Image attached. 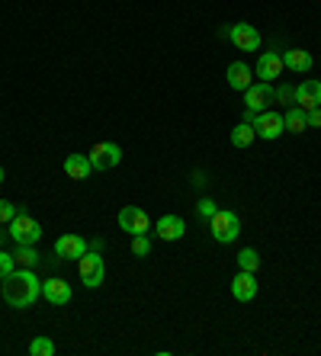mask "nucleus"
I'll list each match as a JSON object with an SVG mask.
<instances>
[{
    "mask_svg": "<svg viewBox=\"0 0 321 356\" xmlns=\"http://www.w3.org/2000/svg\"><path fill=\"white\" fill-rule=\"evenodd\" d=\"M0 282H3V298H7L10 308H29L42 296V282L36 280V273L29 266L13 270L7 280H0Z\"/></svg>",
    "mask_w": 321,
    "mask_h": 356,
    "instance_id": "nucleus-1",
    "label": "nucleus"
},
{
    "mask_svg": "<svg viewBox=\"0 0 321 356\" xmlns=\"http://www.w3.org/2000/svg\"><path fill=\"white\" fill-rule=\"evenodd\" d=\"M209 228H212V238L219 244H231V241L241 234V218L238 212H231V209H219L212 218H209Z\"/></svg>",
    "mask_w": 321,
    "mask_h": 356,
    "instance_id": "nucleus-2",
    "label": "nucleus"
},
{
    "mask_svg": "<svg viewBox=\"0 0 321 356\" xmlns=\"http://www.w3.org/2000/svg\"><path fill=\"white\" fill-rule=\"evenodd\" d=\"M77 273H81V280H84L87 289L103 286V280H107V264H103V257H100V250H87V254L77 260Z\"/></svg>",
    "mask_w": 321,
    "mask_h": 356,
    "instance_id": "nucleus-3",
    "label": "nucleus"
},
{
    "mask_svg": "<svg viewBox=\"0 0 321 356\" xmlns=\"http://www.w3.org/2000/svg\"><path fill=\"white\" fill-rule=\"evenodd\" d=\"M91 164L93 170H100V174H107V170H113V167H119V161H123V148L116 145V141H100V145H93L91 148Z\"/></svg>",
    "mask_w": 321,
    "mask_h": 356,
    "instance_id": "nucleus-4",
    "label": "nucleus"
},
{
    "mask_svg": "<svg viewBox=\"0 0 321 356\" xmlns=\"http://www.w3.org/2000/svg\"><path fill=\"white\" fill-rule=\"evenodd\" d=\"M251 125H254L257 138H264V141L280 138V135L286 132V125H283V113H276V109H264V113H257Z\"/></svg>",
    "mask_w": 321,
    "mask_h": 356,
    "instance_id": "nucleus-5",
    "label": "nucleus"
},
{
    "mask_svg": "<svg viewBox=\"0 0 321 356\" xmlns=\"http://www.w3.org/2000/svg\"><path fill=\"white\" fill-rule=\"evenodd\" d=\"M7 234L17 241V244H36V241L42 238V225L36 222L33 216H19L17 212V218L7 225Z\"/></svg>",
    "mask_w": 321,
    "mask_h": 356,
    "instance_id": "nucleus-6",
    "label": "nucleus"
},
{
    "mask_svg": "<svg viewBox=\"0 0 321 356\" xmlns=\"http://www.w3.org/2000/svg\"><path fill=\"white\" fill-rule=\"evenodd\" d=\"M270 103H276V90H273V83L257 81V83H251V87L244 90V106L251 109V113H264V109H270Z\"/></svg>",
    "mask_w": 321,
    "mask_h": 356,
    "instance_id": "nucleus-7",
    "label": "nucleus"
},
{
    "mask_svg": "<svg viewBox=\"0 0 321 356\" xmlns=\"http://www.w3.org/2000/svg\"><path fill=\"white\" fill-rule=\"evenodd\" d=\"M119 228L123 232H129L135 238V234H148L151 232V218L145 209L139 206H123L119 209Z\"/></svg>",
    "mask_w": 321,
    "mask_h": 356,
    "instance_id": "nucleus-8",
    "label": "nucleus"
},
{
    "mask_svg": "<svg viewBox=\"0 0 321 356\" xmlns=\"http://www.w3.org/2000/svg\"><path fill=\"white\" fill-rule=\"evenodd\" d=\"M228 39L238 45V51H257L260 45H264L260 33H257L251 23H235V26L228 29Z\"/></svg>",
    "mask_w": 321,
    "mask_h": 356,
    "instance_id": "nucleus-9",
    "label": "nucleus"
},
{
    "mask_svg": "<svg viewBox=\"0 0 321 356\" xmlns=\"http://www.w3.org/2000/svg\"><path fill=\"white\" fill-rule=\"evenodd\" d=\"M55 254H58V260H81L87 254V241L81 234H61L55 241Z\"/></svg>",
    "mask_w": 321,
    "mask_h": 356,
    "instance_id": "nucleus-10",
    "label": "nucleus"
},
{
    "mask_svg": "<svg viewBox=\"0 0 321 356\" xmlns=\"http://www.w3.org/2000/svg\"><path fill=\"white\" fill-rule=\"evenodd\" d=\"M283 55L280 51H264L260 58H257V67H254V74L260 77V81H267V83H273L276 77L283 74Z\"/></svg>",
    "mask_w": 321,
    "mask_h": 356,
    "instance_id": "nucleus-11",
    "label": "nucleus"
},
{
    "mask_svg": "<svg viewBox=\"0 0 321 356\" xmlns=\"http://www.w3.org/2000/svg\"><path fill=\"white\" fill-rule=\"evenodd\" d=\"M42 298H45L49 305H68V302H71V286H68L61 276L45 280L42 282Z\"/></svg>",
    "mask_w": 321,
    "mask_h": 356,
    "instance_id": "nucleus-12",
    "label": "nucleus"
},
{
    "mask_svg": "<svg viewBox=\"0 0 321 356\" xmlns=\"http://www.w3.org/2000/svg\"><path fill=\"white\" fill-rule=\"evenodd\" d=\"M155 234L161 241H180L187 234V225H183L180 216H161L155 222Z\"/></svg>",
    "mask_w": 321,
    "mask_h": 356,
    "instance_id": "nucleus-13",
    "label": "nucleus"
},
{
    "mask_svg": "<svg viewBox=\"0 0 321 356\" xmlns=\"http://www.w3.org/2000/svg\"><path fill=\"white\" fill-rule=\"evenodd\" d=\"M296 106H302V109H315V106H321V81H302L296 87Z\"/></svg>",
    "mask_w": 321,
    "mask_h": 356,
    "instance_id": "nucleus-14",
    "label": "nucleus"
},
{
    "mask_svg": "<svg viewBox=\"0 0 321 356\" xmlns=\"http://www.w3.org/2000/svg\"><path fill=\"white\" fill-rule=\"evenodd\" d=\"M225 77H228V87L231 90H241L244 93L251 83H254V71L244 65V61H231L228 71H225Z\"/></svg>",
    "mask_w": 321,
    "mask_h": 356,
    "instance_id": "nucleus-15",
    "label": "nucleus"
},
{
    "mask_svg": "<svg viewBox=\"0 0 321 356\" xmlns=\"http://www.w3.org/2000/svg\"><path fill=\"white\" fill-rule=\"evenodd\" d=\"M283 65L289 71H296V74H308L315 67V58H312V51H305V49H289V51H283Z\"/></svg>",
    "mask_w": 321,
    "mask_h": 356,
    "instance_id": "nucleus-16",
    "label": "nucleus"
},
{
    "mask_svg": "<svg viewBox=\"0 0 321 356\" xmlns=\"http://www.w3.org/2000/svg\"><path fill=\"white\" fill-rule=\"evenodd\" d=\"M231 296L238 298V302H251V298L257 296V280H254V273L241 270V273L231 280Z\"/></svg>",
    "mask_w": 321,
    "mask_h": 356,
    "instance_id": "nucleus-17",
    "label": "nucleus"
},
{
    "mask_svg": "<svg viewBox=\"0 0 321 356\" xmlns=\"http://www.w3.org/2000/svg\"><path fill=\"white\" fill-rule=\"evenodd\" d=\"M65 174L71 177V180H87V177L93 174V164L87 154H68L65 158Z\"/></svg>",
    "mask_w": 321,
    "mask_h": 356,
    "instance_id": "nucleus-18",
    "label": "nucleus"
},
{
    "mask_svg": "<svg viewBox=\"0 0 321 356\" xmlns=\"http://www.w3.org/2000/svg\"><path fill=\"white\" fill-rule=\"evenodd\" d=\"M254 138H257V132H254V125L251 122H238L235 129H231V145H235V148H251Z\"/></svg>",
    "mask_w": 321,
    "mask_h": 356,
    "instance_id": "nucleus-19",
    "label": "nucleus"
},
{
    "mask_svg": "<svg viewBox=\"0 0 321 356\" xmlns=\"http://www.w3.org/2000/svg\"><path fill=\"white\" fill-rule=\"evenodd\" d=\"M283 125H286V132H292V135L305 132V129H308V125H305V109L302 106H289L286 113H283Z\"/></svg>",
    "mask_w": 321,
    "mask_h": 356,
    "instance_id": "nucleus-20",
    "label": "nucleus"
},
{
    "mask_svg": "<svg viewBox=\"0 0 321 356\" xmlns=\"http://www.w3.org/2000/svg\"><path fill=\"white\" fill-rule=\"evenodd\" d=\"M13 257H17L19 266H29V270H36V264H39V254H36L33 244H17Z\"/></svg>",
    "mask_w": 321,
    "mask_h": 356,
    "instance_id": "nucleus-21",
    "label": "nucleus"
},
{
    "mask_svg": "<svg viewBox=\"0 0 321 356\" xmlns=\"http://www.w3.org/2000/svg\"><path fill=\"white\" fill-rule=\"evenodd\" d=\"M238 270H247V273H257L260 270V254L254 248H244L238 254Z\"/></svg>",
    "mask_w": 321,
    "mask_h": 356,
    "instance_id": "nucleus-22",
    "label": "nucleus"
},
{
    "mask_svg": "<svg viewBox=\"0 0 321 356\" xmlns=\"http://www.w3.org/2000/svg\"><path fill=\"white\" fill-rule=\"evenodd\" d=\"M29 353L33 356H55V340L52 337H33V343H29Z\"/></svg>",
    "mask_w": 321,
    "mask_h": 356,
    "instance_id": "nucleus-23",
    "label": "nucleus"
},
{
    "mask_svg": "<svg viewBox=\"0 0 321 356\" xmlns=\"http://www.w3.org/2000/svg\"><path fill=\"white\" fill-rule=\"evenodd\" d=\"M132 254H135V257H148V254H151L148 234H135V238H132Z\"/></svg>",
    "mask_w": 321,
    "mask_h": 356,
    "instance_id": "nucleus-24",
    "label": "nucleus"
},
{
    "mask_svg": "<svg viewBox=\"0 0 321 356\" xmlns=\"http://www.w3.org/2000/svg\"><path fill=\"white\" fill-rule=\"evenodd\" d=\"M13 270H17V257H13V254H3V250H0V280H7V276L13 273Z\"/></svg>",
    "mask_w": 321,
    "mask_h": 356,
    "instance_id": "nucleus-25",
    "label": "nucleus"
},
{
    "mask_svg": "<svg viewBox=\"0 0 321 356\" xmlns=\"http://www.w3.org/2000/svg\"><path fill=\"white\" fill-rule=\"evenodd\" d=\"M276 103H283V106H296V87H280L276 90Z\"/></svg>",
    "mask_w": 321,
    "mask_h": 356,
    "instance_id": "nucleus-26",
    "label": "nucleus"
},
{
    "mask_svg": "<svg viewBox=\"0 0 321 356\" xmlns=\"http://www.w3.org/2000/svg\"><path fill=\"white\" fill-rule=\"evenodd\" d=\"M13 218H17V206L7 202V199H0V225H10Z\"/></svg>",
    "mask_w": 321,
    "mask_h": 356,
    "instance_id": "nucleus-27",
    "label": "nucleus"
},
{
    "mask_svg": "<svg viewBox=\"0 0 321 356\" xmlns=\"http://www.w3.org/2000/svg\"><path fill=\"white\" fill-rule=\"evenodd\" d=\"M305 125H308V129H321V106L305 109Z\"/></svg>",
    "mask_w": 321,
    "mask_h": 356,
    "instance_id": "nucleus-28",
    "label": "nucleus"
},
{
    "mask_svg": "<svg viewBox=\"0 0 321 356\" xmlns=\"http://www.w3.org/2000/svg\"><path fill=\"white\" fill-rule=\"evenodd\" d=\"M215 212H219V206H215L212 199H203V202H199V218H206V222H209Z\"/></svg>",
    "mask_w": 321,
    "mask_h": 356,
    "instance_id": "nucleus-29",
    "label": "nucleus"
},
{
    "mask_svg": "<svg viewBox=\"0 0 321 356\" xmlns=\"http://www.w3.org/2000/svg\"><path fill=\"white\" fill-rule=\"evenodd\" d=\"M0 183H3V167H0Z\"/></svg>",
    "mask_w": 321,
    "mask_h": 356,
    "instance_id": "nucleus-30",
    "label": "nucleus"
},
{
    "mask_svg": "<svg viewBox=\"0 0 321 356\" xmlns=\"http://www.w3.org/2000/svg\"><path fill=\"white\" fill-rule=\"evenodd\" d=\"M0 244H3V232H0Z\"/></svg>",
    "mask_w": 321,
    "mask_h": 356,
    "instance_id": "nucleus-31",
    "label": "nucleus"
}]
</instances>
